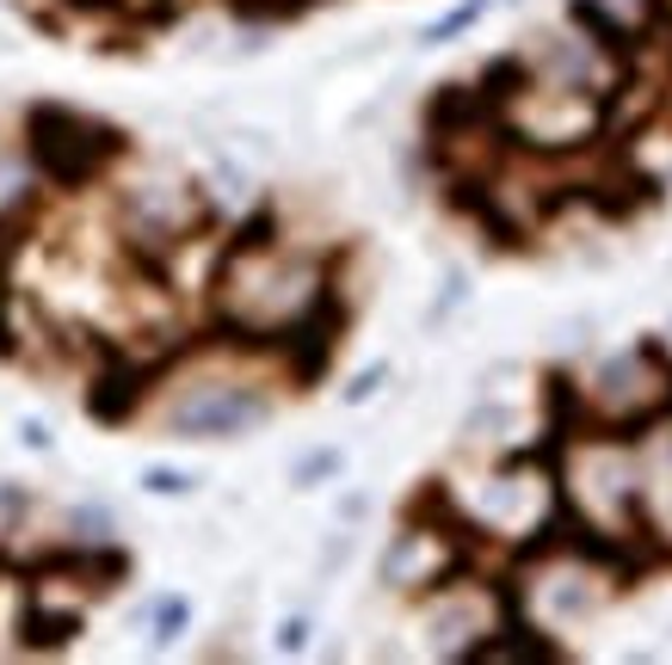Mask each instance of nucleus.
<instances>
[{
    "instance_id": "f257e3e1",
    "label": "nucleus",
    "mask_w": 672,
    "mask_h": 665,
    "mask_svg": "<svg viewBox=\"0 0 672 665\" xmlns=\"http://www.w3.org/2000/svg\"><path fill=\"white\" fill-rule=\"evenodd\" d=\"M19 136H25V160L44 179V191H93L136 155L130 130L80 106H63V99H32L19 118Z\"/></svg>"
},
{
    "instance_id": "f03ea898",
    "label": "nucleus",
    "mask_w": 672,
    "mask_h": 665,
    "mask_svg": "<svg viewBox=\"0 0 672 665\" xmlns=\"http://www.w3.org/2000/svg\"><path fill=\"white\" fill-rule=\"evenodd\" d=\"M352 326H359V302H352L345 278H328L278 333H272V364H278V376L290 383V395H309V388L328 383L333 357H340Z\"/></svg>"
},
{
    "instance_id": "7ed1b4c3",
    "label": "nucleus",
    "mask_w": 672,
    "mask_h": 665,
    "mask_svg": "<svg viewBox=\"0 0 672 665\" xmlns=\"http://www.w3.org/2000/svg\"><path fill=\"white\" fill-rule=\"evenodd\" d=\"M272 419V395L266 388L241 383V376H203L186 383L161 413V432L186 437V444H229V437H247L253 425Z\"/></svg>"
},
{
    "instance_id": "20e7f679",
    "label": "nucleus",
    "mask_w": 672,
    "mask_h": 665,
    "mask_svg": "<svg viewBox=\"0 0 672 665\" xmlns=\"http://www.w3.org/2000/svg\"><path fill=\"white\" fill-rule=\"evenodd\" d=\"M506 111L475 87V80H444L432 87L420 106V148H463V142H482L500 130Z\"/></svg>"
},
{
    "instance_id": "39448f33",
    "label": "nucleus",
    "mask_w": 672,
    "mask_h": 665,
    "mask_svg": "<svg viewBox=\"0 0 672 665\" xmlns=\"http://www.w3.org/2000/svg\"><path fill=\"white\" fill-rule=\"evenodd\" d=\"M568 660H574V647L549 622H537L531 610L525 617H500L487 634H475L463 647V665H568Z\"/></svg>"
},
{
    "instance_id": "423d86ee",
    "label": "nucleus",
    "mask_w": 672,
    "mask_h": 665,
    "mask_svg": "<svg viewBox=\"0 0 672 665\" xmlns=\"http://www.w3.org/2000/svg\"><path fill=\"white\" fill-rule=\"evenodd\" d=\"M586 401H593L598 419H617V413H641V407H660L667 413V376L648 364V357L629 345L624 357H605L586 383ZM672 425V419H667Z\"/></svg>"
},
{
    "instance_id": "0eeeda50",
    "label": "nucleus",
    "mask_w": 672,
    "mask_h": 665,
    "mask_svg": "<svg viewBox=\"0 0 672 665\" xmlns=\"http://www.w3.org/2000/svg\"><path fill=\"white\" fill-rule=\"evenodd\" d=\"M562 19H568V32L586 37V44L598 49V63H610L617 75H624V68H636L641 49H648V32H641V25H629L610 0H568Z\"/></svg>"
},
{
    "instance_id": "6e6552de",
    "label": "nucleus",
    "mask_w": 672,
    "mask_h": 665,
    "mask_svg": "<svg viewBox=\"0 0 672 665\" xmlns=\"http://www.w3.org/2000/svg\"><path fill=\"white\" fill-rule=\"evenodd\" d=\"M426 603H432L426 634H432V653H444V660H463V647H470L475 634L494 629V598H487V586H456V591L426 598Z\"/></svg>"
},
{
    "instance_id": "1a4fd4ad",
    "label": "nucleus",
    "mask_w": 672,
    "mask_h": 665,
    "mask_svg": "<svg viewBox=\"0 0 672 665\" xmlns=\"http://www.w3.org/2000/svg\"><path fill=\"white\" fill-rule=\"evenodd\" d=\"M537 401H543V432H549V437H562L568 450L593 444L598 413H593V401H586V383H580L568 364H549V370H543Z\"/></svg>"
},
{
    "instance_id": "9d476101",
    "label": "nucleus",
    "mask_w": 672,
    "mask_h": 665,
    "mask_svg": "<svg viewBox=\"0 0 672 665\" xmlns=\"http://www.w3.org/2000/svg\"><path fill=\"white\" fill-rule=\"evenodd\" d=\"M80 629H87L80 603H49L37 586L19 603V653H63L68 641H80Z\"/></svg>"
},
{
    "instance_id": "9b49d317",
    "label": "nucleus",
    "mask_w": 672,
    "mask_h": 665,
    "mask_svg": "<svg viewBox=\"0 0 672 665\" xmlns=\"http://www.w3.org/2000/svg\"><path fill=\"white\" fill-rule=\"evenodd\" d=\"M475 87H482L487 99L500 111H513L525 93H537L543 80H537V63H531V49H500V56H487L482 75H475Z\"/></svg>"
},
{
    "instance_id": "f8f14e48",
    "label": "nucleus",
    "mask_w": 672,
    "mask_h": 665,
    "mask_svg": "<svg viewBox=\"0 0 672 665\" xmlns=\"http://www.w3.org/2000/svg\"><path fill=\"white\" fill-rule=\"evenodd\" d=\"M487 13H494V0H456L451 13H438L432 25L420 32V44H456V37L475 32V25H482Z\"/></svg>"
},
{
    "instance_id": "ddd939ff",
    "label": "nucleus",
    "mask_w": 672,
    "mask_h": 665,
    "mask_svg": "<svg viewBox=\"0 0 672 665\" xmlns=\"http://www.w3.org/2000/svg\"><path fill=\"white\" fill-rule=\"evenodd\" d=\"M186 629H191V598L167 591V598L155 603V647H173V641H179Z\"/></svg>"
},
{
    "instance_id": "4468645a",
    "label": "nucleus",
    "mask_w": 672,
    "mask_h": 665,
    "mask_svg": "<svg viewBox=\"0 0 672 665\" xmlns=\"http://www.w3.org/2000/svg\"><path fill=\"white\" fill-rule=\"evenodd\" d=\"M345 468V450H309V456H302L297 468H290V480H297V487H321V480H333Z\"/></svg>"
},
{
    "instance_id": "2eb2a0df",
    "label": "nucleus",
    "mask_w": 672,
    "mask_h": 665,
    "mask_svg": "<svg viewBox=\"0 0 672 665\" xmlns=\"http://www.w3.org/2000/svg\"><path fill=\"white\" fill-rule=\"evenodd\" d=\"M142 487L148 494H161V499H186L198 480L186 475V468H167V463H155V468H142Z\"/></svg>"
},
{
    "instance_id": "dca6fc26",
    "label": "nucleus",
    "mask_w": 672,
    "mask_h": 665,
    "mask_svg": "<svg viewBox=\"0 0 672 665\" xmlns=\"http://www.w3.org/2000/svg\"><path fill=\"white\" fill-rule=\"evenodd\" d=\"M68 530H75L80 542H106V536H111V511L80 506V511H68Z\"/></svg>"
},
{
    "instance_id": "f3484780",
    "label": "nucleus",
    "mask_w": 672,
    "mask_h": 665,
    "mask_svg": "<svg viewBox=\"0 0 672 665\" xmlns=\"http://www.w3.org/2000/svg\"><path fill=\"white\" fill-rule=\"evenodd\" d=\"M383 383H389V364H371V370H359L352 383H345V401H352V407H364V401H371V395H376Z\"/></svg>"
},
{
    "instance_id": "a211bd4d",
    "label": "nucleus",
    "mask_w": 672,
    "mask_h": 665,
    "mask_svg": "<svg viewBox=\"0 0 672 665\" xmlns=\"http://www.w3.org/2000/svg\"><path fill=\"white\" fill-rule=\"evenodd\" d=\"M309 647V617H284L278 622V653H302Z\"/></svg>"
},
{
    "instance_id": "6ab92c4d",
    "label": "nucleus",
    "mask_w": 672,
    "mask_h": 665,
    "mask_svg": "<svg viewBox=\"0 0 672 665\" xmlns=\"http://www.w3.org/2000/svg\"><path fill=\"white\" fill-rule=\"evenodd\" d=\"M641 25L648 32H672V0H641Z\"/></svg>"
},
{
    "instance_id": "aec40b11",
    "label": "nucleus",
    "mask_w": 672,
    "mask_h": 665,
    "mask_svg": "<svg viewBox=\"0 0 672 665\" xmlns=\"http://www.w3.org/2000/svg\"><path fill=\"white\" fill-rule=\"evenodd\" d=\"M0 511H7V518H19V511H32V494L7 480V487H0Z\"/></svg>"
},
{
    "instance_id": "412c9836",
    "label": "nucleus",
    "mask_w": 672,
    "mask_h": 665,
    "mask_svg": "<svg viewBox=\"0 0 672 665\" xmlns=\"http://www.w3.org/2000/svg\"><path fill=\"white\" fill-rule=\"evenodd\" d=\"M19 437H25V444H32V450H49V432H44V425H37V419H25V425H19Z\"/></svg>"
}]
</instances>
